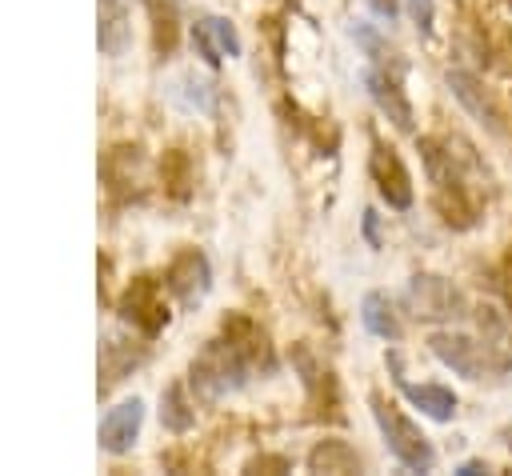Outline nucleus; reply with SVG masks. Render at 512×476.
<instances>
[{"instance_id":"obj_25","label":"nucleus","mask_w":512,"mask_h":476,"mask_svg":"<svg viewBox=\"0 0 512 476\" xmlns=\"http://www.w3.org/2000/svg\"><path fill=\"white\" fill-rule=\"evenodd\" d=\"M508 448H512V432H508Z\"/></svg>"},{"instance_id":"obj_1","label":"nucleus","mask_w":512,"mask_h":476,"mask_svg":"<svg viewBox=\"0 0 512 476\" xmlns=\"http://www.w3.org/2000/svg\"><path fill=\"white\" fill-rule=\"evenodd\" d=\"M368 404H372V416H376V428H380L388 452H392L408 472H432V468H436V452H432L428 436H424L396 404H388L384 396L372 392Z\"/></svg>"},{"instance_id":"obj_23","label":"nucleus","mask_w":512,"mask_h":476,"mask_svg":"<svg viewBox=\"0 0 512 476\" xmlns=\"http://www.w3.org/2000/svg\"><path fill=\"white\" fill-rule=\"evenodd\" d=\"M364 236H368V244H372V248L380 244V240H376V212H372V208L364 212Z\"/></svg>"},{"instance_id":"obj_16","label":"nucleus","mask_w":512,"mask_h":476,"mask_svg":"<svg viewBox=\"0 0 512 476\" xmlns=\"http://www.w3.org/2000/svg\"><path fill=\"white\" fill-rule=\"evenodd\" d=\"M308 468L312 472H360V456L344 440H320L308 452Z\"/></svg>"},{"instance_id":"obj_7","label":"nucleus","mask_w":512,"mask_h":476,"mask_svg":"<svg viewBox=\"0 0 512 476\" xmlns=\"http://www.w3.org/2000/svg\"><path fill=\"white\" fill-rule=\"evenodd\" d=\"M140 424H144V400H140V396L120 400V404L108 408L104 420H100V432H96V436H100V448L112 452V456L128 452V448L136 444V436H140Z\"/></svg>"},{"instance_id":"obj_12","label":"nucleus","mask_w":512,"mask_h":476,"mask_svg":"<svg viewBox=\"0 0 512 476\" xmlns=\"http://www.w3.org/2000/svg\"><path fill=\"white\" fill-rule=\"evenodd\" d=\"M476 320H480V340L492 356V368H512V316L504 320L496 308H476Z\"/></svg>"},{"instance_id":"obj_19","label":"nucleus","mask_w":512,"mask_h":476,"mask_svg":"<svg viewBox=\"0 0 512 476\" xmlns=\"http://www.w3.org/2000/svg\"><path fill=\"white\" fill-rule=\"evenodd\" d=\"M408 4V16H412V24L428 36L432 32V24H436V4L432 0H404Z\"/></svg>"},{"instance_id":"obj_24","label":"nucleus","mask_w":512,"mask_h":476,"mask_svg":"<svg viewBox=\"0 0 512 476\" xmlns=\"http://www.w3.org/2000/svg\"><path fill=\"white\" fill-rule=\"evenodd\" d=\"M252 468H288V460L284 456H260Z\"/></svg>"},{"instance_id":"obj_21","label":"nucleus","mask_w":512,"mask_h":476,"mask_svg":"<svg viewBox=\"0 0 512 476\" xmlns=\"http://www.w3.org/2000/svg\"><path fill=\"white\" fill-rule=\"evenodd\" d=\"M364 4H368L380 20H388V24H392V20H396V12H400V0H364Z\"/></svg>"},{"instance_id":"obj_17","label":"nucleus","mask_w":512,"mask_h":476,"mask_svg":"<svg viewBox=\"0 0 512 476\" xmlns=\"http://www.w3.org/2000/svg\"><path fill=\"white\" fill-rule=\"evenodd\" d=\"M160 424H164L168 432H176V436L196 424V408H192V400L184 396V384H168V388L160 392Z\"/></svg>"},{"instance_id":"obj_2","label":"nucleus","mask_w":512,"mask_h":476,"mask_svg":"<svg viewBox=\"0 0 512 476\" xmlns=\"http://www.w3.org/2000/svg\"><path fill=\"white\" fill-rule=\"evenodd\" d=\"M404 300H408V312H412V316H420V320H456V316H464V312H468L464 292H460L452 280L432 276V272L412 276V280H408Z\"/></svg>"},{"instance_id":"obj_14","label":"nucleus","mask_w":512,"mask_h":476,"mask_svg":"<svg viewBox=\"0 0 512 476\" xmlns=\"http://www.w3.org/2000/svg\"><path fill=\"white\" fill-rule=\"evenodd\" d=\"M360 320H364V328H368L372 336H380V340H400V336H404V324H400L396 304H392L388 292H368V296L360 300Z\"/></svg>"},{"instance_id":"obj_18","label":"nucleus","mask_w":512,"mask_h":476,"mask_svg":"<svg viewBox=\"0 0 512 476\" xmlns=\"http://www.w3.org/2000/svg\"><path fill=\"white\" fill-rule=\"evenodd\" d=\"M148 4V12H152V28H156V48L160 52H172L176 48V12H172V4L168 0H144Z\"/></svg>"},{"instance_id":"obj_15","label":"nucleus","mask_w":512,"mask_h":476,"mask_svg":"<svg viewBox=\"0 0 512 476\" xmlns=\"http://www.w3.org/2000/svg\"><path fill=\"white\" fill-rule=\"evenodd\" d=\"M96 40H100V52H108V56H120L128 48L132 28H128V12H124L120 0H100V32H96Z\"/></svg>"},{"instance_id":"obj_11","label":"nucleus","mask_w":512,"mask_h":476,"mask_svg":"<svg viewBox=\"0 0 512 476\" xmlns=\"http://www.w3.org/2000/svg\"><path fill=\"white\" fill-rule=\"evenodd\" d=\"M396 388L404 392V400L408 404H416L424 416H432V420H440V424H448L452 416H456V392L452 388H444V384H408L404 376H396Z\"/></svg>"},{"instance_id":"obj_13","label":"nucleus","mask_w":512,"mask_h":476,"mask_svg":"<svg viewBox=\"0 0 512 476\" xmlns=\"http://www.w3.org/2000/svg\"><path fill=\"white\" fill-rule=\"evenodd\" d=\"M436 212H440V220H444L448 228L464 232V228L476 224L480 204H476V196L468 192V184H444V188H436Z\"/></svg>"},{"instance_id":"obj_8","label":"nucleus","mask_w":512,"mask_h":476,"mask_svg":"<svg viewBox=\"0 0 512 476\" xmlns=\"http://www.w3.org/2000/svg\"><path fill=\"white\" fill-rule=\"evenodd\" d=\"M364 84H368V96L376 100V108H380L400 132H412L416 112H412V104H408V96H404V88H400V76H396V72H384V68H368V72H364Z\"/></svg>"},{"instance_id":"obj_6","label":"nucleus","mask_w":512,"mask_h":476,"mask_svg":"<svg viewBox=\"0 0 512 476\" xmlns=\"http://www.w3.org/2000/svg\"><path fill=\"white\" fill-rule=\"evenodd\" d=\"M120 316L128 324H136L144 336H156L164 324H168V304H164V292L152 276H140L128 284L124 300H120Z\"/></svg>"},{"instance_id":"obj_4","label":"nucleus","mask_w":512,"mask_h":476,"mask_svg":"<svg viewBox=\"0 0 512 476\" xmlns=\"http://www.w3.org/2000/svg\"><path fill=\"white\" fill-rule=\"evenodd\" d=\"M428 348H432V356L440 364H448L464 380H480L492 368V356H488L484 340H472L464 332H432L428 336Z\"/></svg>"},{"instance_id":"obj_10","label":"nucleus","mask_w":512,"mask_h":476,"mask_svg":"<svg viewBox=\"0 0 512 476\" xmlns=\"http://www.w3.org/2000/svg\"><path fill=\"white\" fill-rule=\"evenodd\" d=\"M192 44H196V52L204 56V64H220L224 56L232 60V56H240V32L232 28V20H224V16H200L196 24H192Z\"/></svg>"},{"instance_id":"obj_3","label":"nucleus","mask_w":512,"mask_h":476,"mask_svg":"<svg viewBox=\"0 0 512 476\" xmlns=\"http://www.w3.org/2000/svg\"><path fill=\"white\" fill-rule=\"evenodd\" d=\"M368 176H372V184H376V192L384 196V204L388 208H396V212H408L412 208V176H408V168H404V160H400V152L396 148H388V144H372V156H368Z\"/></svg>"},{"instance_id":"obj_20","label":"nucleus","mask_w":512,"mask_h":476,"mask_svg":"<svg viewBox=\"0 0 512 476\" xmlns=\"http://www.w3.org/2000/svg\"><path fill=\"white\" fill-rule=\"evenodd\" d=\"M496 288H500V296H504V304H508V316H512V252H508L504 264L496 268Z\"/></svg>"},{"instance_id":"obj_9","label":"nucleus","mask_w":512,"mask_h":476,"mask_svg":"<svg viewBox=\"0 0 512 476\" xmlns=\"http://www.w3.org/2000/svg\"><path fill=\"white\" fill-rule=\"evenodd\" d=\"M168 288L180 296V304H200L212 288V268L204 260V252L184 248L172 264H168Z\"/></svg>"},{"instance_id":"obj_5","label":"nucleus","mask_w":512,"mask_h":476,"mask_svg":"<svg viewBox=\"0 0 512 476\" xmlns=\"http://www.w3.org/2000/svg\"><path fill=\"white\" fill-rule=\"evenodd\" d=\"M444 80H448L452 96L460 100V108H464L472 120H480L488 132H504V108H500L496 92L484 88V80H480L476 72H468V68H448Z\"/></svg>"},{"instance_id":"obj_22","label":"nucleus","mask_w":512,"mask_h":476,"mask_svg":"<svg viewBox=\"0 0 512 476\" xmlns=\"http://www.w3.org/2000/svg\"><path fill=\"white\" fill-rule=\"evenodd\" d=\"M456 472H460V476H480V472H492V468H488L484 460H464Z\"/></svg>"}]
</instances>
